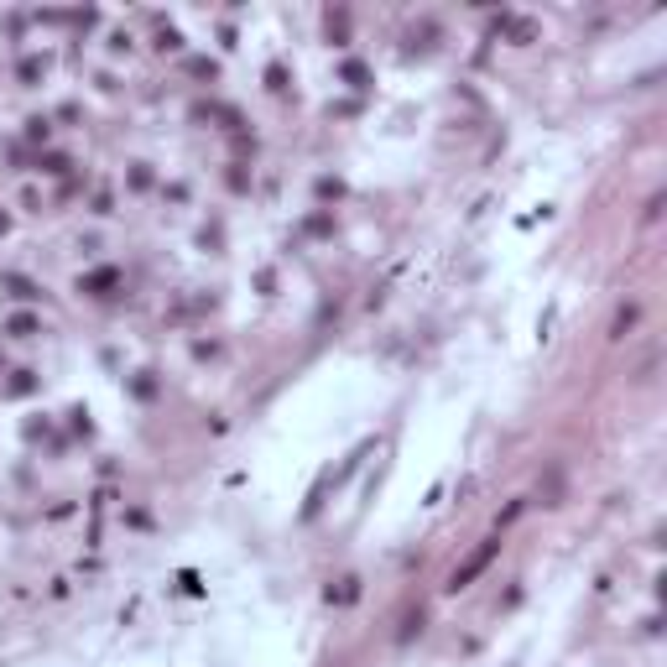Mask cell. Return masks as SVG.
<instances>
[{
	"label": "cell",
	"mask_w": 667,
	"mask_h": 667,
	"mask_svg": "<svg viewBox=\"0 0 667 667\" xmlns=\"http://www.w3.org/2000/svg\"><path fill=\"white\" fill-rule=\"evenodd\" d=\"M495 548H501V542H485V548H480V552H475V558H469L464 568H459V574H454V584H448V589H464L469 579H475V574H480V568H485V563L495 558Z\"/></svg>",
	"instance_id": "obj_1"
}]
</instances>
